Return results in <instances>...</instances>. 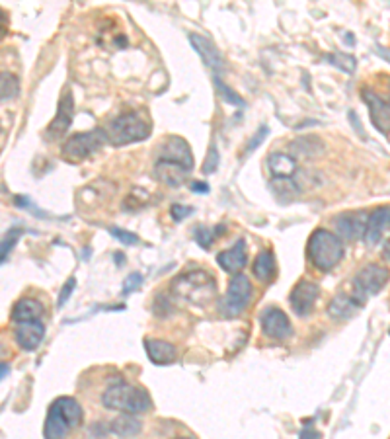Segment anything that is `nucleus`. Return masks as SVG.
<instances>
[{"mask_svg":"<svg viewBox=\"0 0 390 439\" xmlns=\"http://www.w3.org/2000/svg\"><path fill=\"white\" fill-rule=\"evenodd\" d=\"M82 421V406L71 396L57 398L47 412L43 438L46 439H64L67 433L78 428Z\"/></svg>","mask_w":390,"mask_h":439,"instance_id":"f257e3e1","label":"nucleus"},{"mask_svg":"<svg viewBox=\"0 0 390 439\" xmlns=\"http://www.w3.org/2000/svg\"><path fill=\"white\" fill-rule=\"evenodd\" d=\"M172 289L180 299L191 302V305H197V307L207 305L217 295L215 277L203 270H191V272L178 275L174 279Z\"/></svg>","mask_w":390,"mask_h":439,"instance_id":"f03ea898","label":"nucleus"},{"mask_svg":"<svg viewBox=\"0 0 390 439\" xmlns=\"http://www.w3.org/2000/svg\"><path fill=\"white\" fill-rule=\"evenodd\" d=\"M102 403L109 410H121L125 414H143L153 408V400L145 389L123 381L108 386L106 393L102 394Z\"/></svg>","mask_w":390,"mask_h":439,"instance_id":"7ed1b4c3","label":"nucleus"},{"mask_svg":"<svg viewBox=\"0 0 390 439\" xmlns=\"http://www.w3.org/2000/svg\"><path fill=\"white\" fill-rule=\"evenodd\" d=\"M307 254H309L310 264L314 267L322 270V272H330L332 267H336L342 262L344 244L334 232H330L326 229H318L309 238Z\"/></svg>","mask_w":390,"mask_h":439,"instance_id":"20e7f679","label":"nucleus"},{"mask_svg":"<svg viewBox=\"0 0 390 439\" xmlns=\"http://www.w3.org/2000/svg\"><path fill=\"white\" fill-rule=\"evenodd\" d=\"M102 131H104L106 143L123 146L148 137L151 135V125L139 113L129 111V113H121L118 118L111 119Z\"/></svg>","mask_w":390,"mask_h":439,"instance_id":"39448f33","label":"nucleus"},{"mask_svg":"<svg viewBox=\"0 0 390 439\" xmlns=\"http://www.w3.org/2000/svg\"><path fill=\"white\" fill-rule=\"evenodd\" d=\"M389 270L382 267L379 264H369L365 265L361 272H357V275L351 281V291H349V297L354 299L359 307H363L365 302L371 299L372 295L381 291L382 287L389 281Z\"/></svg>","mask_w":390,"mask_h":439,"instance_id":"423d86ee","label":"nucleus"},{"mask_svg":"<svg viewBox=\"0 0 390 439\" xmlns=\"http://www.w3.org/2000/svg\"><path fill=\"white\" fill-rule=\"evenodd\" d=\"M252 301V284L244 274H236L228 284L227 295L218 301V312L223 316L235 319L246 311Z\"/></svg>","mask_w":390,"mask_h":439,"instance_id":"0eeeda50","label":"nucleus"},{"mask_svg":"<svg viewBox=\"0 0 390 439\" xmlns=\"http://www.w3.org/2000/svg\"><path fill=\"white\" fill-rule=\"evenodd\" d=\"M102 143H106L102 129H94L88 133H74L71 135V139H67V143L61 148V155L69 162H81L84 158L94 155L102 146Z\"/></svg>","mask_w":390,"mask_h":439,"instance_id":"6e6552de","label":"nucleus"},{"mask_svg":"<svg viewBox=\"0 0 390 439\" xmlns=\"http://www.w3.org/2000/svg\"><path fill=\"white\" fill-rule=\"evenodd\" d=\"M318 295H320V287L312 281H307V279H300L299 284L293 287L291 291L289 299H291V307L295 314L299 316H309L314 305H316Z\"/></svg>","mask_w":390,"mask_h":439,"instance_id":"1a4fd4ad","label":"nucleus"},{"mask_svg":"<svg viewBox=\"0 0 390 439\" xmlns=\"http://www.w3.org/2000/svg\"><path fill=\"white\" fill-rule=\"evenodd\" d=\"M260 322H262L263 334H265L267 338L287 340L291 336V332H293L289 316H287L281 309H277V307L265 309V311L262 312Z\"/></svg>","mask_w":390,"mask_h":439,"instance_id":"9d476101","label":"nucleus"},{"mask_svg":"<svg viewBox=\"0 0 390 439\" xmlns=\"http://www.w3.org/2000/svg\"><path fill=\"white\" fill-rule=\"evenodd\" d=\"M158 158L166 160V162H176V165L183 166L186 170H191V166H193V155H191L190 145L186 143V139L178 137V135L166 139Z\"/></svg>","mask_w":390,"mask_h":439,"instance_id":"9b49d317","label":"nucleus"},{"mask_svg":"<svg viewBox=\"0 0 390 439\" xmlns=\"http://www.w3.org/2000/svg\"><path fill=\"white\" fill-rule=\"evenodd\" d=\"M367 213L365 211H349V213H342L340 217L334 219L336 230L340 237L347 238V240H357L365 235V227H367Z\"/></svg>","mask_w":390,"mask_h":439,"instance_id":"f8f14e48","label":"nucleus"},{"mask_svg":"<svg viewBox=\"0 0 390 439\" xmlns=\"http://www.w3.org/2000/svg\"><path fill=\"white\" fill-rule=\"evenodd\" d=\"M73 110H74V100L73 94L67 92L63 94V98L59 100V108H57V116L49 123L47 127V135L51 139H61L69 131L71 123H73Z\"/></svg>","mask_w":390,"mask_h":439,"instance_id":"ddd939ff","label":"nucleus"},{"mask_svg":"<svg viewBox=\"0 0 390 439\" xmlns=\"http://www.w3.org/2000/svg\"><path fill=\"white\" fill-rule=\"evenodd\" d=\"M363 100L369 106L372 125L382 133H390V102L371 90H363Z\"/></svg>","mask_w":390,"mask_h":439,"instance_id":"4468645a","label":"nucleus"},{"mask_svg":"<svg viewBox=\"0 0 390 439\" xmlns=\"http://www.w3.org/2000/svg\"><path fill=\"white\" fill-rule=\"evenodd\" d=\"M190 43L197 51V55L203 59V63L207 64L213 73L218 74L221 71H225V59L221 55V51L215 47V43H211L207 37L200 36V34H190Z\"/></svg>","mask_w":390,"mask_h":439,"instance_id":"2eb2a0df","label":"nucleus"},{"mask_svg":"<svg viewBox=\"0 0 390 439\" xmlns=\"http://www.w3.org/2000/svg\"><path fill=\"white\" fill-rule=\"evenodd\" d=\"M43 336H46V326H43L41 321L22 322V324H18L16 332H14L16 344L22 349H26V351L37 349V346L43 342Z\"/></svg>","mask_w":390,"mask_h":439,"instance_id":"dca6fc26","label":"nucleus"},{"mask_svg":"<svg viewBox=\"0 0 390 439\" xmlns=\"http://www.w3.org/2000/svg\"><path fill=\"white\" fill-rule=\"evenodd\" d=\"M390 227V207H377L369 213L367 217V227H365V242L369 246H375L382 238V232Z\"/></svg>","mask_w":390,"mask_h":439,"instance_id":"f3484780","label":"nucleus"},{"mask_svg":"<svg viewBox=\"0 0 390 439\" xmlns=\"http://www.w3.org/2000/svg\"><path fill=\"white\" fill-rule=\"evenodd\" d=\"M218 265L227 272V274H240V270L246 265V240L240 238L236 240L235 246L228 250H223L217 256Z\"/></svg>","mask_w":390,"mask_h":439,"instance_id":"a211bd4d","label":"nucleus"},{"mask_svg":"<svg viewBox=\"0 0 390 439\" xmlns=\"http://www.w3.org/2000/svg\"><path fill=\"white\" fill-rule=\"evenodd\" d=\"M43 305L37 301V299H29V297H24L20 299L14 307H12V321L16 324H22V322H36L43 316Z\"/></svg>","mask_w":390,"mask_h":439,"instance_id":"6ab92c4d","label":"nucleus"},{"mask_svg":"<svg viewBox=\"0 0 390 439\" xmlns=\"http://www.w3.org/2000/svg\"><path fill=\"white\" fill-rule=\"evenodd\" d=\"M145 349H146V356L148 359L156 363V365H168V363H172L176 356H178V351L174 348L172 344H168V342H164V340H156V338H148L145 340Z\"/></svg>","mask_w":390,"mask_h":439,"instance_id":"aec40b11","label":"nucleus"},{"mask_svg":"<svg viewBox=\"0 0 390 439\" xmlns=\"http://www.w3.org/2000/svg\"><path fill=\"white\" fill-rule=\"evenodd\" d=\"M156 178L164 182L166 186L178 188L188 180V170L183 166L176 165V162H166V160H158L155 166Z\"/></svg>","mask_w":390,"mask_h":439,"instance_id":"412c9836","label":"nucleus"},{"mask_svg":"<svg viewBox=\"0 0 390 439\" xmlns=\"http://www.w3.org/2000/svg\"><path fill=\"white\" fill-rule=\"evenodd\" d=\"M361 307L349 297V293H337L328 305V314L336 321H349Z\"/></svg>","mask_w":390,"mask_h":439,"instance_id":"4be33fe9","label":"nucleus"},{"mask_svg":"<svg viewBox=\"0 0 390 439\" xmlns=\"http://www.w3.org/2000/svg\"><path fill=\"white\" fill-rule=\"evenodd\" d=\"M109 430L113 435H118L121 439H131L137 438L141 430H143V424L139 418H135V414H121L116 420L111 421Z\"/></svg>","mask_w":390,"mask_h":439,"instance_id":"5701e85b","label":"nucleus"},{"mask_svg":"<svg viewBox=\"0 0 390 439\" xmlns=\"http://www.w3.org/2000/svg\"><path fill=\"white\" fill-rule=\"evenodd\" d=\"M267 166H270V172H272L273 180L293 178L295 170H297L295 158L289 155H283V153H273V155L267 156Z\"/></svg>","mask_w":390,"mask_h":439,"instance_id":"b1692460","label":"nucleus"},{"mask_svg":"<svg viewBox=\"0 0 390 439\" xmlns=\"http://www.w3.org/2000/svg\"><path fill=\"white\" fill-rule=\"evenodd\" d=\"M273 274H275V258H273V252L272 250H263L256 258L254 275L260 281L267 284L273 277Z\"/></svg>","mask_w":390,"mask_h":439,"instance_id":"393cba45","label":"nucleus"},{"mask_svg":"<svg viewBox=\"0 0 390 439\" xmlns=\"http://www.w3.org/2000/svg\"><path fill=\"white\" fill-rule=\"evenodd\" d=\"M18 90H20L18 78H16L12 73L0 71V104L16 98V96H18Z\"/></svg>","mask_w":390,"mask_h":439,"instance_id":"a878e982","label":"nucleus"},{"mask_svg":"<svg viewBox=\"0 0 390 439\" xmlns=\"http://www.w3.org/2000/svg\"><path fill=\"white\" fill-rule=\"evenodd\" d=\"M20 237H22V229H12L4 235L2 240H0V264L8 258V254L12 252V248L16 246V242L20 240Z\"/></svg>","mask_w":390,"mask_h":439,"instance_id":"bb28decb","label":"nucleus"},{"mask_svg":"<svg viewBox=\"0 0 390 439\" xmlns=\"http://www.w3.org/2000/svg\"><path fill=\"white\" fill-rule=\"evenodd\" d=\"M215 86H217L221 98L227 102V104H232V106H244L242 98H240L235 90H230L228 86H225V84L221 83V78H218V76H215Z\"/></svg>","mask_w":390,"mask_h":439,"instance_id":"cd10ccee","label":"nucleus"},{"mask_svg":"<svg viewBox=\"0 0 390 439\" xmlns=\"http://www.w3.org/2000/svg\"><path fill=\"white\" fill-rule=\"evenodd\" d=\"M328 61L336 63L340 69H344V71H347V73H351V71L355 69V59L349 55H342V53H337V55L328 57Z\"/></svg>","mask_w":390,"mask_h":439,"instance_id":"c85d7f7f","label":"nucleus"},{"mask_svg":"<svg viewBox=\"0 0 390 439\" xmlns=\"http://www.w3.org/2000/svg\"><path fill=\"white\" fill-rule=\"evenodd\" d=\"M218 166V153H217V146H211L209 148V155H207V160H205V165H203V174H211V172H215Z\"/></svg>","mask_w":390,"mask_h":439,"instance_id":"c756f323","label":"nucleus"},{"mask_svg":"<svg viewBox=\"0 0 390 439\" xmlns=\"http://www.w3.org/2000/svg\"><path fill=\"white\" fill-rule=\"evenodd\" d=\"M195 240L200 242V246L209 248L213 244V232L207 227H200V229L195 230Z\"/></svg>","mask_w":390,"mask_h":439,"instance_id":"7c9ffc66","label":"nucleus"},{"mask_svg":"<svg viewBox=\"0 0 390 439\" xmlns=\"http://www.w3.org/2000/svg\"><path fill=\"white\" fill-rule=\"evenodd\" d=\"M109 232H111L113 237L118 238V240H121V242H125V244H137V242H139V238H137V235H133V232H127V230H123V229H109Z\"/></svg>","mask_w":390,"mask_h":439,"instance_id":"2f4dec72","label":"nucleus"},{"mask_svg":"<svg viewBox=\"0 0 390 439\" xmlns=\"http://www.w3.org/2000/svg\"><path fill=\"white\" fill-rule=\"evenodd\" d=\"M143 284V275L139 274V272H135V274H131L125 279V285H123V293H131V291H135V289H139V285Z\"/></svg>","mask_w":390,"mask_h":439,"instance_id":"473e14b6","label":"nucleus"},{"mask_svg":"<svg viewBox=\"0 0 390 439\" xmlns=\"http://www.w3.org/2000/svg\"><path fill=\"white\" fill-rule=\"evenodd\" d=\"M74 285H76V279H74V277H71V279L64 284L63 291H61V295H59V307H63L64 302L69 301V297H71L74 291Z\"/></svg>","mask_w":390,"mask_h":439,"instance_id":"72a5a7b5","label":"nucleus"},{"mask_svg":"<svg viewBox=\"0 0 390 439\" xmlns=\"http://www.w3.org/2000/svg\"><path fill=\"white\" fill-rule=\"evenodd\" d=\"M170 213H172V219L174 221H183L188 215H191V207H186V205H172V209H170Z\"/></svg>","mask_w":390,"mask_h":439,"instance_id":"f704fd0d","label":"nucleus"},{"mask_svg":"<svg viewBox=\"0 0 390 439\" xmlns=\"http://www.w3.org/2000/svg\"><path fill=\"white\" fill-rule=\"evenodd\" d=\"M299 439H320V433L312 428V424L309 421V424H307V428H305L302 433H300Z\"/></svg>","mask_w":390,"mask_h":439,"instance_id":"c9c22d12","label":"nucleus"},{"mask_svg":"<svg viewBox=\"0 0 390 439\" xmlns=\"http://www.w3.org/2000/svg\"><path fill=\"white\" fill-rule=\"evenodd\" d=\"M267 135V127H262L260 129V135H256L254 139H252V143H250V146H248V151H254L256 146L260 145L262 143V139Z\"/></svg>","mask_w":390,"mask_h":439,"instance_id":"e433bc0d","label":"nucleus"},{"mask_svg":"<svg viewBox=\"0 0 390 439\" xmlns=\"http://www.w3.org/2000/svg\"><path fill=\"white\" fill-rule=\"evenodd\" d=\"M191 190H193V192H197V193H205L209 190V188H207V183L195 182V183H193V186H191Z\"/></svg>","mask_w":390,"mask_h":439,"instance_id":"4c0bfd02","label":"nucleus"},{"mask_svg":"<svg viewBox=\"0 0 390 439\" xmlns=\"http://www.w3.org/2000/svg\"><path fill=\"white\" fill-rule=\"evenodd\" d=\"M8 371H10L8 363H0V379H4V377L8 375Z\"/></svg>","mask_w":390,"mask_h":439,"instance_id":"58836bf2","label":"nucleus"},{"mask_svg":"<svg viewBox=\"0 0 390 439\" xmlns=\"http://www.w3.org/2000/svg\"><path fill=\"white\" fill-rule=\"evenodd\" d=\"M382 254H384V258L389 260L390 262V238L384 242V248H382Z\"/></svg>","mask_w":390,"mask_h":439,"instance_id":"ea45409f","label":"nucleus"},{"mask_svg":"<svg viewBox=\"0 0 390 439\" xmlns=\"http://www.w3.org/2000/svg\"><path fill=\"white\" fill-rule=\"evenodd\" d=\"M180 439H191V438H180Z\"/></svg>","mask_w":390,"mask_h":439,"instance_id":"a19ab883","label":"nucleus"}]
</instances>
